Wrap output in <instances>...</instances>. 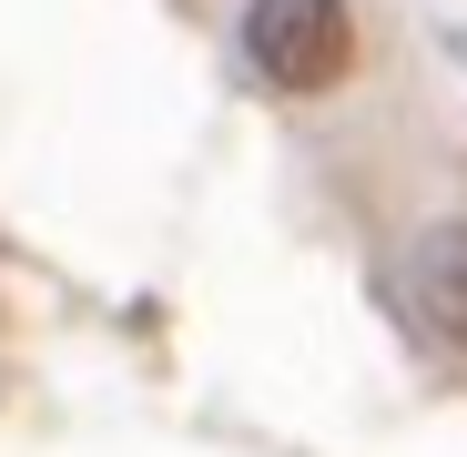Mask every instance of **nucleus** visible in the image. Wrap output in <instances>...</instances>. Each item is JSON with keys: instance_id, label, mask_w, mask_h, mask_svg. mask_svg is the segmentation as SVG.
I'll list each match as a JSON object with an SVG mask.
<instances>
[{"instance_id": "nucleus-1", "label": "nucleus", "mask_w": 467, "mask_h": 457, "mask_svg": "<svg viewBox=\"0 0 467 457\" xmlns=\"http://www.w3.org/2000/svg\"><path fill=\"white\" fill-rule=\"evenodd\" d=\"M244 51H254V71L275 92H336L356 71V51H366V31H356L346 0H254Z\"/></svg>"}, {"instance_id": "nucleus-2", "label": "nucleus", "mask_w": 467, "mask_h": 457, "mask_svg": "<svg viewBox=\"0 0 467 457\" xmlns=\"http://www.w3.org/2000/svg\"><path fill=\"white\" fill-rule=\"evenodd\" d=\"M407 285H417V316L447 346H467V223H437L417 244V265H407Z\"/></svg>"}]
</instances>
